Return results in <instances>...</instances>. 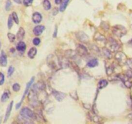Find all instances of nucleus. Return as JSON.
Returning <instances> with one entry per match:
<instances>
[{"label": "nucleus", "mask_w": 132, "mask_h": 124, "mask_svg": "<svg viewBox=\"0 0 132 124\" xmlns=\"http://www.w3.org/2000/svg\"><path fill=\"white\" fill-rule=\"evenodd\" d=\"M129 43H130V44H131V45H132V39H131V40H130V42H129Z\"/></svg>", "instance_id": "8fccbe9b"}, {"label": "nucleus", "mask_w": 132, "mask_h": 124, "mask_svg": "<svg viewBox=\"0 0 132 124\" xmlns=\"http://www.w3.org/2000/svg\"><path fill=\"white\" fill-rule=\"evenodd\" d=\"M70 0H62V2L61 3L60 7H59V11L63 12L67 8L68 3H69Z\"/></svg>", "instance_id": "5701e85b"}, {"label": "nucleus", "mask_w": 132, "mask_h": 124, "mask_svg": "<svg viewBox=\"0 0 132 124\" xmlns=\"http://www.w3.org/2000/svg\"><path fill=\"white\" fill-rule=\"evenodd\" d=\"M76 37L81 42H88L90 40L88 36L82 31H79L76 33Z\"/></svg>", "instance_id": "9d476101"}, {"label": "nucleus", "mask_w": 132, "mask_h": 124, "mask_svg": "<svg viewBox=\"0 0 132 124\" xmlns=\"http://www.w3.org/2000/svg\"><path fill=\"white\" fill-rule=\"evenodd\" d=\"M58 13V8H54V10H53V15H56Z\"/></svg>", "instance_id": "c03bdc74"}, {"label": "nucleus", "mask_w": 132, "mask_h": 124, "mask_svg": "<svg viewBox=\"0 0 132 124\" xmlns=\"http://www.w3.org/2000/svg\"><path fill=\"white\" fill-rule=\"evenodd\" d=\"M92 120L94 122H95V123H99V122H101L102 118L99 117V116L96 115V114L94 116H92Z\"/></svg>", "instance_id": "c85d7f7f"}, {"label": "nucleus", "mask_w": 132, "mask_h": 124, "mask_svg": "<svg viewBox=\"0 0 132 124\" xmlns=\"http://www.w3.org/2000/svg\"><path fill=\"white\" fill-rule=\"evenodd\" d=\"M101 26L103 28V29H104L105 31H108L110 28V25L108 23L105 21L101 22Z\"/></svg>", "instance_id": "7c9ffc66"}, {"label": "nucleus", "mask_w": 132, "mask_h": 124, "mask_svg": "<svg viewBox=\"0 0 132 124\" xmlns=\"http://www.w3.org/2000/svg\"><path fill=\"white\" fill-rule=\"evenodd\" d=\"M128 118L129 119L131 120H132V113H130V114H129L128 115Z\"/></svg>", "instance_id": "09e8293b"}, {"label": "nucleus", "mask_w": 132, "mask_h": 124, "mask_svg": "<svg viewBox=\"0 0 132 124\" xmlns=\"http://www.w3.org/2000/svg\"><path fill=\"white\" fill-rule=\"evenodd\" d=\"M119 79L121 80L123 82L124 85L126 86L127 88H131L132 87V82L129 80V78L125 74H119L117 75Z\"/></svg>", "instance_id": "6e6552de"}, {"label": "nucleus", "mask_w": 132, "mask_h": 124, "mask_svg": "<svg viewBox=\"0 0 132 124\" xmlns=\"http://www.w3.org/2000/svg\"><path fill=\"white\" fill-rule=\"evenodd\" d=\"M14 2L18 4H21L22 3V0H14Z\"/></svg>", "instance_id": "de8ad7c7"}, {"label": "nucleus", "mask_w": 132, "mask_h": 124, "mask_svg": "<svg viewBox=\"0 0 132 124\" xmlns=\"http://www.w3.org/2000/svg\"><path fill=\"white\" fill-rule=\"evenodd\" d=\"M94 41H96L98 43H103V42H104L105 45H106V38L103 35L99 33V32H95V35L94 36Z\"/></svg>", "instance_id": "9b49d317"}, {"label": "nucleus", "mask_w": 132, "mask_h": 124, "mask_svg": "<svg viewBox=\"0 0 132 124\" xmlns=\"http://www.w3.org/2000/svg\"><path fill=\"white\" fill-rule=\"evenodd\" d=\"M13 103H14V102L13 101L10 102V103L9 104L7 108H6V113H5V119H4V122H6V121L8 120V119H9V117H10V113H11L12 109Z\"/></svg>", "instance_id": "6ab92c4d"}, {"label": "nucleus", "mask_w": 132, "mask_h": 124, "mask_svg": "<svg viewBox=\"0 0 132 124\" xmlns=\"http://www.w3.org/2000/svg\"><path fill=\"white\" fill-rule=\"evenodd\" d=\"M32 42H33L34 45H35V46H38L40 44V42H41V39L39 38H38V37H36V38L34 39Z\"/></svg>", "instance_id": "58836bf2"}, {"label": "nucleus", "mask_w": 132, "mask_h": 124, "mask_svg": "<svg viewBox=\"0 0 132 124\" xmlns=\"http://www.w3.org/2000/svg\"><path fill=\"white\" fill-rule=\"evenodd\" d=\"M13 18H12V15H10L9 17V19H8V28L9 29H11V28L13 26Z\"/></svg>", "instance_id": "c756f323"}, {"label": "nucleus", "mask_w": 132, "mask_h": 124, "mask_svg": "<svg viewBox=\"0 0 132 124\" xmlns=\"http://www.w3.org/2000/svg\"><path fill=\"white\" fill-rule=\"evenodd\" d=\"M26 48H27V45H26V44L24 43V42H23L22 41H19V42H18V45H17V50L20 51V52H24V51H25Z\"/></svg>", "instance_id": "412c9836"}, {"label": "nucleus", "mask_w": 132, "mask_h": 124, "mask_svg": "<svg viewBox=\"0 0 132 124\" xmlns=\"http://www.w3.org/2000/svg\"><path fill=\"white\" fill-rule=\"evenodd\" d=\"M32 19L34 23H39L40 22L42 21L43 17H42V15H41L39 12H36L34 13L33 14Z\"/></svg>", "instance_id": "a211bd4d"}, {"label": "nucleus", "mask_w": 132, "mask_h": 124, "mask_svg": "<svg viewBox=\"0 0 132 124\" xmlns=\"http://www.w3.org/2000/svg\"><path fill=\"white\" fill-rule=\"evenodd\" d=\"M54 1H55V3L56 5H59L62 2V0H54Z\"/></svg>", "instance_id": "49530a36"}, {"label": "nucleus", "mask_w": 132, "mask_h": 124, "mask_svg": "<svg viewBox=\"0 0 132 124\" xmlns=\"http://www.w3.org/2000/svg\"><path fill=\"white\" fill-rule=\"evenodd\" d=\"M43 6L45 10H49L51 8V3L48 0H44L43 1Z\"/></svg>", "instance_id": "cd10ccee"}, {"label": "nucleus", "mask_w": 132, "mask_h": 124, "mask_svg": "<svg viewBox=\"0 0 132 124\" xmlns=\"http://www.w3.org/2000/svg\"><path fill=\"white\" fill-rule=\"evenodd\" d=\"M58 63L62 68H68L70 66V63L67 58L63 55H57Z\"/></svg>", "instance_id": "1a4fd4ad"}, {"label": "nucleus", "mask_w": 132, "mask_h": 124, "mask_svg": "<svg viewBox=\"0 0 132 124\" xmlns=\"http://www.w3.org/2000/svg\"><path fill=\"white\" fill-rule=\"evenodd\" d=\"M12 6V3L10 0H7L6 2V5H5V10L6 11H9L10 10V9L11 8Z\"/></svg>", "instance_id": "e433bc0d"}, {"label": "nucleus", "mask_w": 132, "mask_h": 124, "mask_svg": "<svg viewBox=\"0 0 132 124\" xmlns=\"http://www.w3.org/2000/svg\"><path fill=\"white\" fill-rule=\"evenodd\" d=\"M114 57L119 65L123 66L126 64V61L128 60L127 56L122 51H117V53L115 54Z\"/></svg>", "instance_id": "20e7f679"}, {"label": "nucleus", "mask_w": 132, "mask_h": 124, "mask_svg": "<svg viewBox=\"0 0 132 124\" xmlns=\"http://www.w3.org/2000/svg\"><path fill=\"white\" fill-rule=\"evenodd\" d=\"M7 65V57L5 51H2L0 55V66L2 67H5Z\"/></svg>", "instance_id": "dca6fc26"}, {"label": "nucleus", "mask_w": 132, "mask_h": 124, "mask_svg": "<svg viewBox=\"0 0 132 124\" xmlns=\"http://www.w3.org/2000/svg\"><path fill=\"white\" fill-rule=\"evenodd\" d=\"M34 0H23V3L25 6H29L32 5Z\"/></svg>", "instance_id": "4c0bfd02"}, {"label": "nucleus", "mask_w": 132, "mask_h": 124, "mask_svg": "<svg viewBox=\"0 0 132 124\" xmlns=\"http://www.w3.org/2000/svg\"><path fill=\"white\" fill-rule=\"evenodd\" d=\"M7 37L9 38V40L10 42H14L15 40V36L12 33H7Z\"/></svg>", "instance_id": "2f4dec72"}, {"label": "nucleus", "mask_w": 132, "mask_h": 124, "mask_svg": "<svg viewBox=\"0 0 132 124\" xmlns=\"http://www.w3.org/2000/svg\"><path fill=\"white\" fill-rule=\"evenodd\" d=\"M103 54L106 59H110L112 58V51L108 48H103Z\"/></svg>", "instance_id": "aec40b11"}, {"label": "nucleus", "mask_w": 132, "mask_h": 124, "mask_svg": "<svg viewBox=\"0 0 132 124\" xmlns=\"http://www.w3.org/2000/svg\"><path fill=\"white\" fill-rule=\"evenodd\" d=\"M34 82V77H32V78L30 79V81H29V82L27 83V86H26V88H25V90H24V94H23V97H22L21 100V101L19 102L18 104H16V106H15V108H16L17 109H19L21 107V105L22 103H23V100H24V97H25L26 95H27V93H28V92L29 91V90L30 89V87L32 86V85L33 84Z\"/></svg>", "instance_id": "39448f33"}, {"label": "nucleus", "mask_w": 132, "mask_h": 124, "mask_svg": "<svg viewBox=\"0 0 132 124\" xmlns=\"http://www.w3.org/2000/svg\"><path fill=\"white\" fill-rule=\"evenodd\" d=\"M12 18L14 21L15 22L16 24H19V18H18V14H16V12H13L12 14Z\"/></svg>", "instance_id": "473e14b6"}, {"label": "nucleus", "mask_w": 132, "mask_h": 124, "mask_svg": "<svg viewBox=\"0 0 132 124\" xmlns=\"http://www.w3.org/2000/svg\"><path fill=\"white\" fill-rule=\"evenodd\" d=\"M14 68L12 66H10V67L9 68V69H8V72H7V75L8 77H10L12 75V74L14 73Z\"/></svg>", "instance_id": "72a5a7b5"}, {"label": "nucleus", "mask_w": 132, "mask_h": 124, "mask_svg": "<svg viewBox=\"0 0 132 124\" xmlns=\"http://www.w3.org/2000/svg\"><path fill=\"white\" fill-rule=\"evenodd\" d=\"M112 33L114 36L117 37H123L127 33V30L124 26L121 25V24H116L112 27Z\"/></svg>", "instance_id": "f03ea898"}, {"label": "nucleus", "mask_w": 132, "mask_h": 124, "mask_svg": "<svg viewBox=\"0 0 132 124\" xmlns=\"http://www.w3.org/2000/svg\"><path fill=\"white\" fill-rule=\"evenodd\" d=\"M90 50H92L93 51H95L96 53H99V48L96 46V45H90Z\"/></svg>", "instance_id": "c9c22d12"}, {"label": "nucleus", "mask_w": 132, "mask_h": 124, "mask_svg": "<svg viewBox=\"0 0 132 124\" xmlns=\"http://www.w3.org/2000/svg\"><path fill=\"white\" fill-rule=\"evenodd\" d=\"M84 107H85V109H90L91 108V105L90 104H84Z\"/></svg>", "instance_id": "a18cd8bd"}, {"label": "nucleus", "mask_w": 132, "mask_h": 124, "mask_svg": "<svg viewBox=\"0 0 132 124\" xmlns=\"http://www.w3.org/2000/svg\"><path fill=\"white\" fill-rule=\"evenodd\" d=\"M46 62L47 64L52 69L54 70H57L58 66L55 61V57L53 54H50L46 58Z\"/></svg>", "instance_id": "423d86ee"}, {"label": "nucleus", "mask_w": 132, "mask_h": 124, "mask_svg": "<svg viewBox=\"0 0 132 124\" xmlns=\"http://www.w3.org/2000/svg\"><path fill=\"white\" fill-rule=\"evenodd\" d=\"M126 64L130 68V69H132V58L128 59L127 61H126Z\"/></svg>", "instance_id": "a19ab883"}, {"label": "nucleus", "mask_w": 132, "mask_h": 124, "mask_svg": "<svg viewBox=\"0 0 132 124\" xmlns=\"http://www.w3.org/2000/svg\"><path fill=\"white\" fill-rule=\"evenodd\" d=\"M106 44L108 45V48L112 51H117L121 48L119 42L112 37H109L107 40Z\"/></svg>", "instance_id": "7ed1b4c3"}, {"label": "nucleus", "mask_w": 132, "mask_h": 124, "mask_svg": "<svg viewBox=\"0 0 132 124\" xmlns=\"http://www.w3.org/2000/svg\"><path fill=\"white\" fill-rule=\"evenodd\" d=\"M129 78H132V69H130V70L126 71V73H125Z\"/></svg>", "instance_id": "79ce46f5"}, {"label": "nucleus", "mask_w": 132, "mask_h": 124, "mask_svg": "<svg viewBox=\"0 0 132 124\" xmlns=\"http://www.w3.org/2000/svg\"><path fill=\"white\" fill-rule=\"evenodd\" d=\"M45 27L43 25H37L36 26H35L34 28L33 32L34 33L35 36H39L40 35L42 34V33L43 32V31L45 30Z\"/></svg>", "instance_id": "2eb2a0df"}, {"label": "nucleus", "mask_w": 132, "mask_h": 124, "mask_svg": "<svg viewBox=\"0 0 132 124\" xmlns=\"http://www.w3.org/2000/svg\"><path fill=\"white\" fill-rule=\"evenodd\" d=\"M105 68H106V72L107 75L110 76L114 73L115 67L114 66H113V63H108V62H106Z\"/></svg>", "instance_id": "ddd939ff"}, {"label": "nucleus", "mask_w": 132, "mask_h": 124, "mask_svg": "<svg viewBox=\"0 0 132 124\" xmlns=\"http://www.w3.org/2000/svg\"><path fill=\"white\" fill-rule=\"evenodd\" d=\"M9 96H10V92L9 91H5L1 98V101L2 102H5L9 100Z\"/></svg>", "instance_id": "bb28decb"}, {"label": "nucleus", "mask_w": 132, "mask_h": 124, "mask_svg": "<svg viewBox=\"0 0 132 124\" xmlns=\"http://www.w3.org/2000/svg\"><path fill=\"white\" fill-rule=\"evenodd\" d=\"M5 82V75L3 73L0 72V86L3 85Z\"/></svg>", "instance_id": "ea45409f"}, {"label": "nucleus", "mask_w": 132, "mask_h": 124, "mask_svg": "<svg viewBox=\"0 0 132 124\" xmlns=\"http://www.w3.org/2000/svg\"><path fill=\"white\" fill-rule=\"evenodd\" d=\"M20 88H21L20 85H19V84H18V83L14 84L13 85V86H12L13 91H15V92H18V91L20 90Z\"/></svg>", "instance_id": "f704fd0d"}, {"label": "nucleus", "mask_w": 132, "mask_h": 124, "mask_svg": "<svg viewBox=\"0 0 132 124\" xmlns=\"http://www.w3.org/2000/svg\"><path fill=\"white\" fill-rule=\"evenodd\" d=\"M52 94L53 95V96L55 97V99L57 100L58 102H61L63 101V99L65 98L66 94L64 93L59 92V91H56L55 90H53L52 91Z\"/></svg>", "instance_id": "f8f14e48"}, {"label": "nucleus", "mask_w": 132, "mask_h": 124, "mask_svg": "<svg viewBox=\"0 0 132 124\" xmlns=\"http://www.w3.org/2000/svg\"><path fill=\"white\" fill-rule=\"evenodd\" d=\"M108 85V81H106V79H101V81H99L97 84V87L99 90H101V89L104 88V87H106Z\"/></svg>", "instance_id": "b1692460"}, {"label": "nucleus", "mask_w": 132, "mask_h": 124, "mask_svg": "<svg viewBox=\"0 0 132 124\" xmlns=\"http://www.w3.org/2000/svg\"><path fill=\"white\" fill-rule=\"evenodd\" d=\"M98 64H99V63H98L97 59H94L88 62V63L86 64V66L88 67H89V68H95V66H98Z\"/></svg>", "instance_id": "a878e982"}, {"label": "nucleus", "mask_w": 132, "mask_h": 124, "mask_svg": "<svg viewBox=\"0 0 132 124\" xmlns=\"http://www.w3.org/2000/svg\"><path fill=\"white\" fill-rule=\"evenodd\" d=\"M20 122L25 123H32L36 120V115L34 112L28 108H23L19 113Z\"/></svg>", "instance_id": "f257e3e1"}, {"label": "nucleus", "mask_w": 132, "mask_h": 124, "mask_svg": "<svg viewBox=\"0 0 132 124\" xmlns=\"http://www.w3.org/2000/svg\"><path fill=\"white\" fill-rule=\"evenodd\" d=\"M37 48L36 47L31 48L28 52V57L30 58V59H34L37 54Z\"/></svg>", "instance_id": "393cba45"}, {"label": "nucleus", "mask_w": 132, "mask_h": 124, "mask_svg": "<svg viewBox=\"0 0 132 124\" xmlns=\"http://www.w3.org/2000/svg\"><path fill=\"white\" fill-rule=\"evenodd\" d=\"M77 55V52H76V51H74V50H67V51H65V52H64V56H65L67 59L69 58V59H75V58H76Z\"/></svg>", "instance_id": "f3484780"}, {"label": "nucleus", "mask_w": 132, "mask_h": 124, "mask_svg": "<svg viewBox=\"0 0 132 124\" xmlns=\"http://www.w3.org/2000/svg\"><path fill=\"white\" fill-rule=\"evenodd\" d=\"M46 88V85L45 84V83L43 82H38L36 84H35L33 87V90L35 91H36V93L39 92V91H43L45 90V89Z\"/></svg>", "instance_id": "4468645a"}, {"label": "nucleus", "mask_w": 132, "mask_h": 124, "mask_svg": "<svg viewBox=\"0 0 132 124\" xmlns=\"http://www.w3.org/2000/svg\"><path fill=\"white\" fill-rule=\"evenodd\" d=\"M24 34H25V32H24V30L23 29L22 27L19 28V30H18V33H17L16 37L17 39H18V41H21L23 39L24 37Z\"/></svg>", "instance_id": "4be33fe9"}, {"label": "nucleus", "mask_w": 132, "mask_h": 124, "mask_svg": "<svg viewBox=\"0 0 132 124\" xmlns=\"http://www.w3.org/2000/svg\"><path fill=\"white\" fill-rule=\"evenodd\" d=\"M0 49H1V42H0Z\"/></svg>", "instance_id": "3c124183"}, {"label": "nucleus", "mask_w": 132, "mask_h": 124, "mask_svg": "<svg viewBox=\"0 0 132 124\" xmlns=\"http://www.w3.org/2000/svg\"><path fill=\"white\" fill-rule=\"evenodd\" d=\"M76 52H77V55H79L81 57H85L88 53V48L85 46V45H82V44H77L76 45Z\"/></svg>", "instance_id": "0eeeda50"}, {"label": "nucleus", "mask_w": 132, "mask_h": 124, "mask_svg": "<svg viewBox=\"0 0 132 124\" xmlns=\"http://www.w3.org/2000/svg\"><path fill=\"white\" fill-rule=\"evenodd\" d=\"M57 26H55V30H54V34H53V37H57Z\"/></svg>", "instance_id": "37998d69"}]
</instances>
